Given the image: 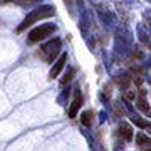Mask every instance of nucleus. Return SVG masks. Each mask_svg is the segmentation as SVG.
<instances>
[{
    "label": "nucleus",
    "instance_id": "nucleus-3",
    "mask_svg": "<svg viewBox=\"0 0 151 151\" xmlns=\"http://www.w3.org/2000/svg\"><path fill=\"white\" fill-rule=\"evenodd\" d=\"M55 30H57V25H54V24H40L39 27L32 29V30L29 32L27 40H29V44L40 42V40H44V39L50 37Z\"/></svg>",
    "mask_w": 151,
    "mask_h": 151
},
{
    "label": "nucleus",
    "instance_id": "nucleus-13",
    "mask_svg": "<svg viewBox=\"0 0 151 151\" xmlns=\"http://www.w3.org/2000/svg\"><path fill=\"white\" fill-rule=\"evenodd\" d=\"M129 82H131V77H129L128 74H123V76H121V77L118 79V86H119V87H123V89H128Z\"/></svg>",
    "mask_w": 151,
    "mask_h": 151
},
{
    "label": "nucleus",
    "instance_id": "nucleus-6",
    "mask_svg": "<svg viewBox=\"0 0 151 151\" xmlns=\"http://www.w3.org/2000/svg\"><path fill=\"white\" fill-rule=\"evenodd\" d=\"M97 9H99L97 14L101 17V20L104 22V25H106V27H114V25H116V19H114L113 14L108 12V10H104V9H101V7H97Z\"/></svg>",
    "mask_w": 151,
    "mask_h": 151
},
{
    "label": "nucleus",
    "instance_id": "nucleus-1",
    "mask_svg": "<svg viewBox=\"0 0 151 151\" xmlns=\"http://www.w3.org/2000/svg\"><path fill=\"white\" fill-rule=\"evenodd\" d=\"M55 9L52 5H40L39 9H34L27 14V17L22 20V24L17 27V34H22L24 30H27L30 25H34L35 22L42 20V19H49V17L54 15Z\"/></svg>",
    "mask_w": 151,
    "mask_h": 151
},
{
    "label": "nucleus",
    "instance_id": "nucleus-4",
    "mask_svg": "<svg viewBox=\"0 0 151 151\" xmlns=\"http://www.w3.org/2000/svg\"><path fill=\"white\" fill-rule=\"evenodd\" d=\"M81 106H82V96H81V91L76 87L74 89V101H72V104H70V108H69V118L70 119H74L77 116Z\"/></svg>",
    "mask_w": 151,
    "mask_h": 151
},
{
    "label": "nucleus",
    "instance_id": "nucleus-10",
    "mask_svg": "<svg viewBox=\"0 0 151 151\" xmlns=\"http://www.w3.org/2000/svg\"><path fill=\"white\" fill-rule=\"evenodd\" d=\"M131 123L136 124V126H139V128H148V129H150V123H148L146 119L139 118L138 114H131Z\"/></svg>",
    "mask_w": 151,
    "mask_h": 151
},
{
    "label": "nucleus",
    "instance_id": "nucleus-12",
    "mask_svg": "<svg viewBox=\"0 0 151 151\" xmlns=\"http://www.w3.org/2000/svg\"><path fill=\"white\" fill-rule=\"evenodd\" d=\"M136 145H138V146L150 145V136L145 134V133H139V134H136Z\"/></svg>",
    "mask_w": 151,
    "mask_h": 151
},
{
    "label": "nucleus",
    "instance_id": "nucleus-14",
    "mask_svg": "<svg viewBox=\"0 0 151 151\" xmlns=\"http://www.w3.org/2000/svg\"><path fill=\"white\" fill-rule=\"evenodd\" d=\"M91 118H92V111H84L81 114V123L84 126H91V121H92Z\"/></svg>",
    "mask_w": 151,
    "mask_h": 151
},
{
    "label": "nucleus",
    "instance_id": "nucleus-16",
    "mask_svg": "<svg viewBox=\"0 0 151 151\" xmlns=\"http://www.w3.org/2000/svg\"><path fill=\"white\" fill-rule=\"evenodd\" d=\"M134 97H136V91H133V89H124V101L126 103L134 101Z\"/></svg>",
    "mask_w": 151,
    "mask_h": 151
},
{
    "label": "nucleus",
    "instance_id": "nucleus-17",
    "mask_svg": "<svg viewBox=\"0 0 151 151\" xmlns=\"http://www.w3.org/2000/svg\"><path fill=\"white\" fill-rule=\"evenodd\" d=\"M2 2H7V4H19V5H27V4H34V2H39V0H2Z\"/></svg>",
    "mask_w": 151,
    "mask_h": 151
},
{
    "label": "nucleus",
    "instance_id": "nucleus-9",
    "mask_svg": "<svg viewBox=\"0 0 151 151\" xmlns=\"http://www.w3.org/2000/svg\"><path fill=\"white\" fill-rule=\"evenodd\" d=\"M136 106H138V108H139L141 111L146 114V116H150V103L145 99V92H143V94H141V97L138 99V104H136Z\"/></svg>",
    "mask_w": 151,
    "mask_h": 151
},
{
    "label": "nucleus",
    "instance_id": "nucleus-2",
    "mask_svg": "<svg viewBox=\"0 0 151 151\" xmlns=\"http://www.w3.org/2000/svg\"><path fill=\"white\" fill-rule=\"evenodd\" d=\"M60 45H62V42H60V39H50V40H47L45 44H42L40 45V49H39V57L42 60H45V62H54L57 57H59L60 54Z\"/></svg>",
    "mask_w": 151,
    "mask_h": 151
},
{
    "label": "nucleus",
    "instance_id": "nucleus-5",
    "mask_svg": "<svg viewBox=\"0 0 151 151\" xmlns=\"http://www.w3.org/2000/svg\"><path fill=\"white\" fill-rule=\"evenodd\" d=\"M65 62H67V54H60L59 59L54 60V65H52V69H50V72H49V77H50V79H55V77L60 74V70L64 69Z\"/></svg>",
    "mask_w": 151,
    "mask_h": 151
},
{
    "label": "nucleus",
    "instance_id": "nucleus-18",
    "mask_svg": "<svg viewBox=\"0 0 151 151\" xmlns=\"http://www.w3.org/2000/svg\"><path fill=\"white\" fill-rule=\"evenodd\" d=\"M69 94H70V89L67 87V89H64V91L60 92V96L57 97V101H59V104H64L65 103V99L69 97Z\"/></svg>",
    "mask_w": 151,
    "mask_h": 151
},
{
    "label": "nucleus",
    "instance_id": "nucleus-21",
    "mask_svg": "<svg viewBox=\"0 0 151 151\" xmlns=\"http://www.w3.org/2000/svg\"><path fill=\"white\" fill-rule=\"evenodd\" d=\"M0 2H2V0H0Z\"/></svg>",
    "mask_w": 151,
    "mask_h": 151
},
{
    "label": "nucleus",
    "instance_id": "nucleus-11",
    "mask_svg": "<svg viewBox=\"0 0 151 151\" xmlns=\"http://www.w3.org/2000/svg\"><path fill=\"white\" fill-rule=\"evenodd\" d=\"M74 76H76V69H74V67H69V69H67V72L64 74V77H62L60 84H62V86H65L67 82H70L72 79H74Z\"/></svg>",
    "mask_w": 151,
    "mask_h": 151
},
{
    "label": "nucleus",
    "instance_id": "nucleus-15",
    "mask_svg": "<svg viewBox=\"0 0 151 151\" xmlns=\"http://www.w3.org/2000/svg\"><path fill=\"white\" fill-rule=\"evenodd\" d=\"M138 34H139L141 42H145V44H148V45H150V34H146V32H145L143 25H138Z\"/></svg>",
    "mask_w": 151,
    "mask_h": 151
},
{
    "label": "nucleus",
    "instance_id": "nucleus-19",
    "mask_svg": "<svg viewBox=\"0 0 151 151\" xmlns=\"http://www.w3.org/2000/svg\"><path fill=\"white\" fill-rule=\"evenodd\" d=\"M113 108H114V111H116V114H118V116H123V114L126 113L123 106H119V103H114V104H113Z\"/></svg>",
    "mask_w": 151,
    "mask_h": 151
},
{
    "label": "nucleus",
    "instance_id": "nucleus-8",
    "mask_svg": "<svg viewBox=\"0 0 151 151\" xmlns=\"http://www.w3.org/2000/svg\"><path fill=\"white\" fill-rule=\"evenodd\" d=\"M119 136H121L123 139H126V141H131V139H133V129H131L129 124L121 123V126H119Z\"/></svg>",
    "mask_w": 151,
    "mask_h": 151
},
{
    "label": "nucleus",
    "instance_id": "nucleus-7",
    "mask_svg": "<svg viewBox=\"0 0 151 151\" xmlns=\"http://www.w3.org/2000/svg\"><path fill=\"white\" fill-rule=\"evenodd\" d=\"M91 22H92V17H91V12L89 10H84L81 15V22H79V30L82 34H86L91 27Z\"/></svg>",
    "mask_w": 151,
    "mask_h": 151
},
{
    "label": "nucleus",
    "instance_id": "nucleus-20",
    "mask_svg": "<svg viewBox=\"0 0 151 151\" xmlns=\"http://www.w3.org/2000/svg\"><path fill=\"white\" fill-rule=\"evenodd\" d=\"M143 151H151V150H150V145H148V146H146V145L143 146Z\"/></svg>",
    "mask_w": 151,
    "mask_h": 151
}]
</instances>
